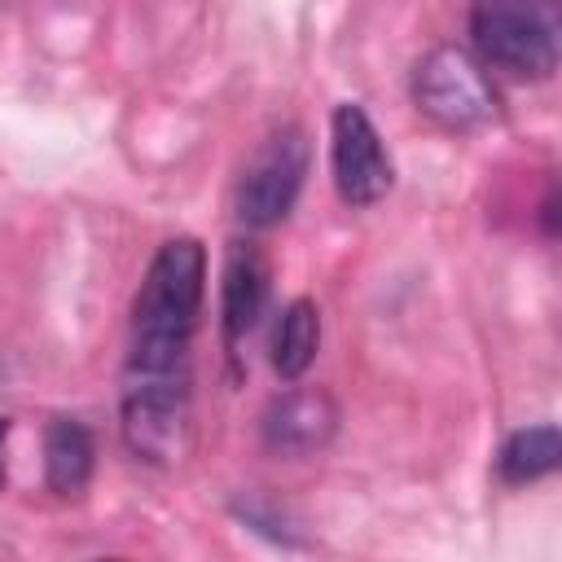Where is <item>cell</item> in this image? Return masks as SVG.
Instances as JSON below:
<instances>
[{"label":"cell","mask_w":562,"mask_h":562,"mask_svg":"<svg viewBox=\"0 0 562 562\" xmlns=\"http://www.w3.org/2000/svg\"><path fill=\"white\" fill-rule=\"evenodd\" d=\"M206 250L193 237H171L149 259L132 299V347L123 378H189V338L202 312Z\"/></svg>","instance_id":"1"},{"label":"cell","mask_w":562,"mask_h":562,"mask_svg":"<svg viewBox=\"0 0 562 562\" xmlns=\"http://www.w3.org/2000/svg\"><path fill=\"white\" fill-rule=\"evenodd\" d=\"M470 44L487 70L549 79L558 70V0H474Z\"/></svg>","instance_id":"2"},{"label":"cell","mask_w":562,"mask_h":562,"mask_svg":"<svg viewBox=\"0 0 562 562\" xmlns=\"http://www.w3.org/2000/svg\"><path fill=\"white\" fill-rule=\"evenodd\" d=\"M413 105L439 127L465 132L496 114V88L470 48L439 44L413 66Z\"/></svg>","instance_id":"3"},{"label":"cell","mask_w":562,"mask_h":562,"mask_svg":"<svg viewBox=\"0 0 562 562\" xmlns=\"http://www.w3.org/2000/svg\"><path fill=\"white\" fill-rule=\"evenodd\" d=\"M123 439L140 461H180L189 443V378H123Z\"/></svg>","instance_id":"4"},{"label":"cell","mask_w":562,"mask_h":562,"mask_svg":"<svg viewBox=\"0 0 562 562\" xmlns=\"http://www.w3.org/2000/svg\"><path fill=\"white\" fill-rule=\"evenodd\" d=\"M307 176V140L299 127H281L272 132L259 154L246 162L241 180H237V220L246 228H272L281 224L303 189Z\"/></svg>","instance_id":"5"},{"label":"cell","mask_w":562,"mask_h":562,"mask_svg":"<svg viewBox=\"0 0 562 562\" xmlns=\"http://www.w3.org/2000/svg\"><path fill=\"white\" fill-rule=\"evenodd\" d=\"M329 171H334V189L347 206H373L378 198H386V189L395 180L391 154H386L373 119L351 101L329 114Z\"/></svg>","instance_id":"6"},{"label":"cell","mask_w":562,"mask_h":562,"mask_svg":"<svg viewBox=\"0 0 562 562\" xmlns=\"http://www.w3.org/2000/svg\"><path fill=\"white\" fill-rule=\"evenodd\" d=\"M334 430H338V404L321 386H290L259 417L263 448L281 457H307L325 448Z\"/></svg>","instance_id":"7"},{"label":"cell","mask_w":562,"mask_h":562,"mask_svg":"<svg viewBox=\"0 0 562 562\" xmlns=\"http://www.w3.org/2000/svg\"><path fill=\"white\" fill-rule=\"evenodd\" d=\"M268 303V259L250 241H233L224 259V281H220V334L224 347H237L263 316Z\"/></svg>","instance_id":"8"},{"label":"cell","mask_w":562,"mask_h":562,"mask_svg":"<svg viewBox=\"0 0 562 562\" xmlns=\"http://www.w3.org/2000/svg\"><path fill=\"white\" fill-rule=\"evenodd\" d=\"M97 443L79 417H53L44 430V479L57 496H79L92 479Z\"/></svg>","instance_id":"9"},{"label":"cell","mask_w":562,"mask_h":562,"mask_svg":"<svg viewBox=\"0 0 562 562\" xmlns=\"http://www.w3.org/2000/svg\"><path fill=\"white\" fill-rule=\"evenodd\" d=\"M316 347H321V312H316V303L312 299L285 303V312L277 321V334H272V369L285 382H299L312 369Z\"/></svg>","instance_id":"10"},{"label":"cell","mask_w":562,"mask_h":562,"mask_svg":"<svg viewBox=\"0 0 562 562\" xmlns=\"http://www.w3.org/2000/svg\"><path fill=\"white\" fill-rule=\"evenodd\" d=\"M562 461V435L558 426H527V430H514L501 452H496V474L505 483H536L544 474H553Z\"/></svg>","instance_id":"11"},{"label":"cell","mask_w":562,"mask_h":562,"mask_svg":"<svg viewBox=\"0 0 562 562\" xmlns=\"http://www.w3.org/2000/svg\"><path fill=\"white\" fill-rule=\"evenodd\" d=\"M540 215H544V233L553 237V233H558V198H553V189H549V198H544V206H540Z\"/></svg>","instance_id":"12"},{"label":"cell","mask_w":562,"mask_h":562,"mask_svg":"<svg viewBox=\"0 0 562 562\" xmlns=\"http://www.w3.org/2000/svg\"><path fill=\"white\" fill-rule=\"evenodd\" d=\"M4 439H9V417H0V487H4Z\"/></svg>","instance_id":"13"}]
</instances>
